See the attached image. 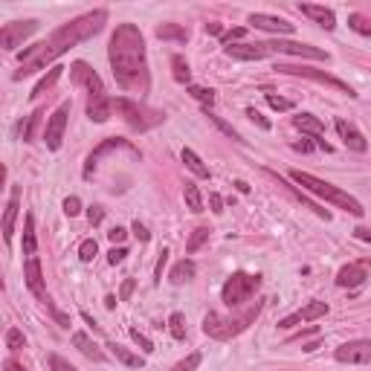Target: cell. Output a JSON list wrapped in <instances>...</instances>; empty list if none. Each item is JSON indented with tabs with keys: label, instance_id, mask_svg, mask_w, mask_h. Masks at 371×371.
Instances as JSON below:
<instances>
[{
	"label": "cell",
	"instance_id": "obj_1",
	"mask_svg": "<svg viewBox=\"0 0 371 371\" xmlns=\"http://www.w3.org/2000/svg\"><path fill=\"white\" fill-rule=\"evenodd\" d=\"M108 21V12L105 9H96L90 15H82V17H75V21L64 24L61 29H55L47 41L41 44H35L29 50H24L21 55H17V61H21V70L15 73V79H24V75L29 73H38V70H44L47 64H52L58 55H64L67 50H73L75 44H82L87 41V38H93L96 32H99ZM55 67V64H52Z\"/></svg>",
	"mask_w": 371,
	"mask_h": 371
},
{
	"label": "cell",
	"instance_id": "obj_2",
	"mask_svg": "<svg viewBox=\"0 0 371 371\" xmlns=\"http://www.w3.org/2000/svg\"><path fill=\"white\" fill-rule=\"evenodd\" d=\"M108 58H110V70L113 79L122 90L128 93H148V61H145V38L136 24H119L116 32L110 35V47H108Z\"/></svg>",
	"mask_w": 371,
	"mask_h": 371
},
{
	"label": "cell",
	"instance_id": "obj_3",
	"mask_svg": "<svg viewBox=\"0 0 371 371\" xmlns=\"http://www.w3.org/2000/svg\"><path fill=\"white\" fill-rule=\"evenodd\" d=\"M70 82L79 87H87V116L90 119L108 122L110 110H113V99H108L105 85L99 75H96V70H90V64H85V61H75V64H70Z\"/></svg>",
	"mask_w": 371,
	"mask_h": 371
},
{
	"label": "cell",
	"instance_id": "obj_4",
	"mask_svg": "<svg viewBox=\"0 0 371 371\" xmlns=\"http://www.w3.org/2000/svg\"><path fill=\"white\" fill-rule=\"evenodd\" d=\"M290 180H293V183H299L302 189H307L310 194H317V198H325L328 203H334V206H340V209L351 212L354 218H363V212H365V209H363V203H360L357 198H351L348 191L337 189L334 183L319 180V177H314V174L299 171V168H293V171H290Z\"/></svg>",
	"mask_w": 371,
	"mask_h": 371
},
{
	"label": "cell",
	"instance_id": "obj_5",
	"mask_svg": "<svg viewBox=\"0 0 371 371\" xmlns=\"http://www.w3.org/2000/svg\"><path fill=\"white\" fill-rule=\"evenodd\" d=\"M259 310H261V302L256 305H249L244 314L238 317H221V314H206L203 319V330L212 337V340H232V337H238L241 330L249 328V322L259 317Z\"/></svg>",
	"mask_w": 371,
	"mask_h": 371
},
{
	"label": "cell",
	"instance_id": "obj_6",
	"mask_svg": "<svg viewBox=\"0 0 371 371\" xmlns=\"http://www.w3.org/2000/svg\"><path fill=\"white\" fill-rule=\"evenodd\" d=\"M113 108H116V113L122 116V119L128 122V128H133V131H151L154 125H160L166 116L160 113V110H151V108H145V105H140V102H133V99H113Z\"/></svg>",
	"mask_w": 371,
	"mask_h": 371
},
{
	"label": "cell",
	"instance_id": "obj_7",
	"mask_svg": "<svg viewBox=\"0 0 371 371\" xmlns=\"http://www.w3.org/2000/svg\"><path fill=\"white\" fill-rule=\"evenodd\" d=\"M261 279L259 276H247V272H232V276L226 279L224 290H221V299L226 307H241L244 302L252 299V293L259 290Z\"/></svg>",
	"mask_w": 371,
	"mask_h": 371
},
{
	"label": "cell",
	"instance_id": "obj_8",
	"mask_svg": "<svg viewBox=\"0 0 371 371\" xmlns=\"http://www.w3.org/2000/svg\"><path fill=\"white\" fill-rule=\"evenodd\" d=\"M256 52H259V61L267 55H299V58H317V61H328V52L319 50V47H310V44H296V41H264V44H256Z\"/></svg>",
	"mask_w": 371,
	"mask_h": 371
},
{
	"label": "cell",
	"instance_id": "obj_9",
	"mask_svg": "<svg viewBox=\"0 0 371 371\" xmlns=\"http://www.w3.org/2000/svg\"><path fill=\"white\" fill-rule=\"evenodd\" d=\"M276 70L279 73H287V75H302V79H314V82H322V85H328V87H337V90H342V93H348L351 99H354V90H351L345 82H340V79H334V75H328V73H322V70H314V67H293V64H276Z\"/></svg>",
	"mask_w": 371,
	"mask_h": 371
},
{
	"label": "cell",
	"instance_id": "obj_10",
	"mask_svg": "<svg viewBox=\"0 0 371 371\" xmlns=\"http://www.w3.org/2000/svg\"><path fill=\"white\" fill-rule=\"evenodd\" d=\"M35 29H38V21H12V24H3V29H0V44H3V50H17Z\"/></svg>",
	"mask_w": 371,
	"mask_h": 371
},
{
	"label": "cell",
	"instance_id": "obj_11",
	"mask_svg": "<svg viewBox=\"0 0 371 371\" xmlns=\"http://www.w3.org/2000/svg\"><path fill=\"white\" fill-rule=\"evenodd\" d=\"M67 116H70V102H64L61 108H58L50 122H47V131H44V143L50 151H58L61 148V140H64V128H67Z\"/></svg>",
	"mask_w": 371,
	"mask_h": 371
},
{
	"label": "cell",
	"instance_id": "obj_12",
	"mask_svg": "<svg viewBox=\"0 0 371 371\" xmlns=\"http://www.w3.org/2000/svg\"><path fill=\"white\" fill-rule=\"evenodd\" d=\"M337 363H348V365H365L371 363V340H354L337 348Z\"/></svg>",
	"mask_w": 371,
	"mask_h": 371
},
{
	"label": "cell",
	"instance_id": "obj_13",
	"mask_svg": "<svg viewBox=\"0 0 371 371\" xmlns=\"http://www.w3.org/2000/svg\"><path fill=\"white\" fill-rule=\"evenodd\" d=\"M116 148H125V151H133V154H136V148H131L128 140H116V136H110V140H105L102 145H96V148L90 151V157H87V163H85V177H87V180L93 177V171L99 168V163H102L105 154H110V151H116Z\"/></svg>",
	"mask_w": 371,
	"mask_h": 371
},
{
	"label": "cell",
	"instance_id": "obj_14",
	"mask_svg": "<svg viewBox=\"0 0 371 371\" xmlns=\"http://www.w3.org/2000/svg\"><path fill=\"white\" fill-rule=\"evenodd\" d=\"M368 270H371V261H368V259L354 261V264H345V267L337 272V284H340V287H360V284H365V279H368Z\"/></svg>",
	"mask_w": 371,
	"mask_h": 371
},
{
	"label": "cell",
	"instance_id": "obj_15",
	"mask_svg": "<svg viewBox=\"0 0 371 371\" xmlns=\"http://www.w3.org/2000/svg\"><path fill=\"white\" fill-rule=\"evenodd\" d=\"M325 314H328V305H325V302H307L305 307L296 310V314L284 317V319L279 322V328H296V325H302V322L319 319V317H325Z\"/></svg>",
	"mask_w": 371,
	"mask_h": 371
},
{
	"label": "cell",
	"instance_id": "obj_16",
	"mask_svg": "<svg viewBox=\"0 0 371 371\" xmlns=\"http://www.w3.org/2000/svg\"><path fill=\"white\" fill-rule=\"evenodd\" d=\"M24 276H27V287L32 290V296H38L41 302H47V290H44V276H41V259L38 256H29L27 259V270H24Z\"/></svg>",
	"mask_w": 371,
	"mask_h": 371
},
{
	"label": "cell",
	"instance_id": "obj_17",
	"mask_svg": "<svg viewBox=\"0 0 371 371\" xmlns=\"http://www.w3.org/2000/svg\"><path fill=\"white\" fill-rule=\"evenodd\" d=\"M249 24L256 29H264V32H276V35H290L293 32V24L284 21V17H276V15H261V12H252L249 15Z\"/></svg>",
	"mask_w": 371,
	"mask_h": 371
},
{
	"label": "cell",
	"instance_id": "obj_18",
	"mask_svg": "<svg viewBox=\"0 0 371 371\" xmlns=\"http://www.w3.org/2000/svg\"><path fill=\"white\" fill-rule=\"evenodd\" d=\"M334 128H337V133H340V140L351 148V151H365L368 148V143H365V136L351 125V122H345V119H337L334 122Z\"/></svg>",
	"mask_w": 371,
	"mask_h": 371
},
{
	"label": "cell",
	"instance_id": "obj_19",
	"mask_svg": "<svg viewBox=\"0 0 371 371\" xmlns=\"http://www.w3.org/2000/svg\"><path fill=\"white\" fill-rule=\"evenodd\" d=\"M17 209H21V186H12L9 203H6V214H3V238H6V241H12V232H15V218H17Z\"/></svg>",
	"mask_w": 371,
	"mask_h": 371
},
{
	"label": "cell",
	"instance_id": "obj_20",
	"mask_svg": "<svg viewBox=\"0 0 371 371\" xmlns=\"http://www.w3.org/2000/svg\"><path fill=\"white\" fill-rule=\"evenodd\" d=\"M299 12H302L305 17H310V21H317L319 27H325V29H334V27H337V15L330 12V9H325V6L302 3V6H299Z\"/></svg>",
	"mask_w": 371,
	"mask_h": 371
},
{
	"label": "cell",
	"instance_id": "obj_21",
	"mask_svg": "<svg viewBox=\"0 0 371 371\" xmlns=\"http://www.w3.org/2000/svg\"><path fill=\"white\" fill-rule=\"evenodd\" d=\"M293 125H296L302 133H310L317 143L325 136V125L317 119V116H310V113H299V116H293Z\"/></svg>",
	"mask_w": 371,
	"mask_h": 371
},
{
	"label": "cell",
	"instance_id": "obj_22",
	"mask_svg": "<svg viewBox=\"0 0 371 371\" xmlns=\"http://www.w3.org/2000/svg\"><path fill=\"white\" fill-rule=\"evenodd\" d=\"M73 345L79 348L87 360H93V363H105V354L99 351V345H96L87 334H82V330H79V334H73Z\"/></svg>",
	"mask_w": 371,
	"mask_h": 371
},
{
	"label": "cell",
	"instance_id": "obj_23",
	"mask_svg": "<svg viewBox=\"0 0 371 371\" xmlns=\"http://www.w3.org/2000/svg\"><path fill=\"white\" fill-rule=\"evenodd\" d=\"M61 73H64V67H58V64H55V67H50V73H47L44 79H41V82H38V85L32 87V93H29L32 99H38V96H41L44 90H50V87H52V85H55L58 79H61Z\"/></svg>",
	"mask_w": 371,
	"mask_h": 371
},
{
	"label": "cell",
	"instance_id": "obj_24",
	"mask_svg": "<svg viewBox=\"0 0 371 371\" xmlns=\"http://www.w3.org/2000/svg\"><path fill=\"white\" fill-rule=\"evenodd\" d=\"M194 272H198V267H194V261L183 259L180 264H174V270H171V282H174V284H183V282L194 279Z\"/></svg>",
	"mask_w": 371,
	"mask_h": 371
},
{
	"label": "cell",
	"instance_id": "obj_25",
	"mask_svg": "<svg viewBox=\"0 0 371 371\" xmlns=\"http://www.w3.org/2000/svg\"><path fill=\"white\" fill-rule=\"evenodd\" d=\"M41 116H44V110H32L27 116V122H21V140L24 143H32L35 140V131H38V125H41Z\"/></svg>",
	"mask_w": 371,
	"mask_h": 371
},
{
	"label": "cell",
	"instance_id": "obj_26",
	"mask_svg": "<svg viewBox=\"0 0 371 371\" xmlns=\"http://www.w3.org/2000/svg\"><path fill=\"white\" fill-rule=\"evenodd\" d=\"M183 163H186V168H189L191 174H198V177H209V168L203 166V160H201L191 148H183Z\"/></svg>",
	"mask_w": 371,
	"mask_h": 371
},
{
	"label": "cell",
	"instance_id": "obj_27",
	"mask_svg": "<svg viewBox=\"0 0 371 371\" xmlns=\"http://www.w3.org/2000/svg\"><path fill=\"white\" fill-rule=\"evenodd\" d=\"M110 351H113V357L119 360L122 365H128V368H143V365H145V360H143V357L131 354V351H128V348H122V345H110Z\"/></svg>",
	"mask_w": 371,
	"mask_h": 371
},
{
	"label": "cell",
	"instance_id": "obj_28",
	"mask_svg": "<svg viewBox=\"0 0 371 371\" xmlns=\"http://www.w3.org/2000/svg\"><path fill=\"white\" fill-rule=\"evenodd\" d=\"M24 252H27V256H35V252H38V241H35V218H32V214H27V221H24Z\"/></svg>",
	"mask_w": 371,
	"mask_h": 371
},
{
	"label": "cell",
	"instance_id": "obj_29",
	"mask_svg": "<svg viewBox=\"0 0 371 371\" xmlns=\"http://www.w3.org/2000/svg\"><path fill=\"white\" fill-rule=\"evenodd\" d=\"M171 70H174V82H180V85H189L191 82V70H189V61L183 55H174L171 58Z\"/></svg>",
	"mask_w": 371,
	"mask_h": 371
},
{
	"label": "cell",
	"instance_id": "obj_30",
	"mask_svg": "<svg viewBox=\"0 0 371 371\" xmlns=\"http://www.w3.org/2000/svg\"><path fill=\"white\" fill-rule=\"evenodd\" d=\"M157 38H163V41H180V44H186V29L177 27V24H163V27H157Z\"/></svg>",
	"mask_w": 371,
	"mask_h": 371
},
{
	"label": "cell",
	"instance_id": "obj_31",
	"mask_svg": "<svg viewBox=\"0 0 371 371\" xmlns=\"http://www.w3.org/2000/svg\"><path fill=\"white\" fill-rule=\"evenodd\" d=\"M183 198H186V206L191 212H203V198H201V191H198V186H194V183H186Z\"/></svg>",
	"mask_w": 371,
	"mask_h": 371
},
{
	"label": "cell",
	"instance_id": "obj_32",
	"mask_svg": "<svg viewBox=\"0 0 371 371\" xmlns=\"http://www.w3.org/2000/svg\"><path fill=\"white\" fill-rule=\"evenodd\" d=\"M168 330L174 340H186V317L183 314H171L168 317Z\"/></svg>",
	"mask_w": 371,
	"mask_h": 371
},
{
	"label": "cell",
	"instance_id": "obj_33",
	"mask_svg": "<svg viewBox=\"0 0 371 371\" xmlns=\"http://www.w3.org/2000/svg\"><path fill=\"white\" fill-rule=\"evenodd\" d=\"M189 93H191V99H198V102H201V105H206V108H212V105H214V90H209V87L189 85Z\"/></svg>",
	"mask_w": 371,
	"mask_h": 371
},
{
	"label": "cell",
	"instance_id": "obj_34",
	"mask_svg": "<svg viewBox=\"0 0 371 371\" xmlns=\"http://www.w3.org/2000/svg\"><path fill=\"white\" fill-rule=\"evenodd\" d=\"M206 116H209V119H212L214 125H218V128H221V131H224V133L229 136V140H235V143H244V140H241V133H238L235 128H232L229 122H224V119H221V116H214V113H209V110H206Z\"/></svg>",
	"mask_w": 371,
	"mask_h": 371
},
{
	"label": "cell",
	"instance_id": "obj_35",
	"mask_svg": "<svg viewBox=\"0 0 371 371\" xmlns=\"http://www.w3.org/2000/svg\"><path fill=\"white\" fill-rule=\"evenodd\" d=\"M209 238V229L206 226H201V229H194L191 232V238H189V244H186V252H198L201 249V244Z\"/></svg>",
	"mask_w": 371,
	"mask_h": 371
},
{
	"label": "cell",
	"instance_id": "obj_36",
	"mask_svg": "<svg viewBox=\"0 0 371 371\" xmlns=\"http://www.w3.org/2000/svg\"><path fill=\"white\" fill-rule=\"evenodd\" d=\"M348 27L354 29V32H360V35H371V21H365L363 15H351L348 17Z\"/></svg>",
	"mask_w": 371,
	"mask_h": 371
},
{
	"label": "cell",
	"instance_id": "obj_37",
	"mask_svg": "<svg viewBox=\"0 0 371 371\" xmlns=\"http://www.w3.org/2000/svg\"><path fill=\"white\" fill-rule=\"evenodd\" d=\"M96 252H99V247H96V241H93V238H85V241H82V247H79V256H82V261H93V259H96Z\"/></svg>",
	"mask_w": 371,
	"mask_h": 371
},
{
	"label": "cell",
	"instance_id": "obj_38",
	"mask_svg": "<svg viewBox=\"0 0 371 371\" xmlns=\"http://www.w3.org/2000/svg\"><path fill=\"white\" fill-rule=\"evenodd\" d=\"M6 348L9 351H21L24 348V334L17 328H9V334H6Z\"/></svg>",
	"mask_w": 371,
	"mask_h": 371
},
{
	"label": "cell",
	"instance_id": "obj_39",
	"mask_svg": "<svg viewBox=\"0 0 371 371\" xmlns=\"http://www.w3.org/2000/svg\"><path fill=\"white\" fill-rule=\"evenodd\" d=\"M201 365V354H198V351H194V354H189L186 360H180L177 365H174L171 371H194V368H198Z\"/></svg>",
	"mask_w": 371,
	"mask_h": 371
},
{
	"label": "cell",
	"instance_id": "obj_40",
	"mask_svg": "<svg viewBox=\"0 0 371 371\" xmlns=\"http://www.w3.org/2000/svg\"><path fill=\"white\" fill-rule=\"evenodd\" d=\"M267 105L272 110H293V102L290 99H282V96H276V93H267Z\"/></svg>",
	"mask_w": 371,
	"mask_h": 371
},
{
	"label": "cell",
	"instance_id": "obj_41",
	"mask_svg": "<svg viewBox=\"0 0 371 371\" xmlns=\"http://www.w3.org/2000/svg\"><path fill=\"white\" fill-rule=\"evenodd\" d=\"M131 337H133V342H136V345H140V348L145 351V354H151V351H154L151 340H148L145 334H140V330H136V328H131Z\"/></svg>",
	"mask_w": 371,
	"mask_h": 371
},
{
	"label": "cell",
	"instance_id": "obj_42",
	"mask_svg": "<svg viewBox=\"0 0 371 371\" xmlns=\"http://www.w3.org/2000/svg\"><path fill=\"white\" fill-rule=\"evenodd\" d=\"M50 368H52V371H79V368L70 365L64 357H58V354H52V357H50Z\"/></svg>",
	"mask_w": 371,
	"mask_h": 371
},
{
	"label": "cell",
	"instance_id": "obj_43",
	"mask_svg": "<svg viewBox=\"0 0 371 371\" xmlns=\"http://www.w3.org/2000/svg\"><path fill=\"white\" fill-rule=\"evenodd\" d=\"M168 264V249H160V259H157V267H154V279L163 282V270Z\"/></svg>",
	"mask_w": 371,
	"mask_h": 371
},
{
	"label": "cell",
	"instance_id": "obj_44",
	"mask_svg": "<svg viewBox=\"0 0 371 371\" xmlns=\"http://www.w3.org/2000/svg\"><path fill=\"white\" fill-rule=\"evenodd\" d=\"M125 256H128V249H125V247H113V249H110V256H108V261H110V264H122Z\"/></svg>",
	"mask_w": 371,
	"mask_h": 371
},
{
	"label": "cell",
	"instance_id": "obj_45",
	"mask_svg": "<svg viewBox=\"0 0 371 371\" xmlns=\"http://www.w3.org/2000/svg\"><path fill=\"white\" fill-rule=\"evenodd\" d=\"M64 212L70 214V218H73V214H79V212H82V201H79V198H67V201H64Z\"/></svg>",
	"mask_w": 371,
	"mask_h": 371
},
{
	"label": "cell",
	"instance_id": "obj_46",
	"mask_svg": "<svg viewBox=\"0 0 371 371\" xmlns=\"http://www.w3.org/2000/svg\"><path fill=\"white\" fill-rule=\"evenodd\" d=\"M247 116H249V119H252V122H256V125H259V128H264V131H267V128H270V122H267V119H264V116H261V113H259V110H256V108H249V110H247Z\"/></svg>",
	"mask_w": 371,
	"mask_h": 371
},
{
	"label": "cell",
	"instance_id": "obj_47",
	"mask_svg": "<svg viewBox=\"0 0 371 371\" xmlns=\"http://www.w3.org/2000/svg\"><path fill=\"white\" fill-rule=\"evenodd\" d=\"M87 218H90V224H93V226H96V224H102V218H105L102 206H90V209H87Z\"/></svg>",
	"mask_w": 371,
	"mask_h": 371
},
{
	"label": "cell",
	"instance_id": "obj_48",
	"mask_svg": "<svg viewBox=\"0 0 371 371\" xmlns=\"http://www.w3.org/2000/svg\"><path fill=\"white\" fill-rule=\"evenodd\" d=\"M131 232H133V235H136V241H143V244H145V241L151 238V235H148V229H145V226H143L140 221H136V224L131 226Z\"/></svg>",
	"mask_w": 371,
	"mask_h": 371
},
{
	"label": "cell",
	"instance_id": "obj_49",
	"mask_svg": "<svg viewBox=\"0 0 371 371\" xmlns=\"http://www.w3.org/2000/svg\"><path fill=\"white\" fill-rule=\"evenodd\" d=\"M125 235H128V232H125L122 226H113V229L108 232V238H110L113 244H122V241H125Z\"/></svg>",
	"mask_w": 371,
	"mask_h": 371
},
{
	"label": "cell",
	"instance_id": "obj_50",
	"mask_svg": "<svg viewBox=\"0 0 371 371\" xmlns=\"http://www.w3.org/2000/svg\"><path fill=\"white\" fill-rule=\"evenodd\" d=\"M209 206L214 214H224V201H221V194H209Z\"/></svg>",
	"mask_w": 371,
	"mask_h": 371
},
{
	"label": "cell",
	"instance_id": "obj_51",
	"mask_svg": "<svg viewBox=\"0 0 371 371\" xmlns=\"http://www.w3.org/2000/svg\"><path fill=\"white\" fill-rule=\"evenodd\" d=\"M244 35H247V29H244V27H238V29H232V32H226V35H224V41H226V44H232V41H241V38H244Z\"/></svg>",
	"mask_w": 371,
	"mask_h": 371
},
{
	"label": "cell",
	"instance_id": "obj_52",
	"mask_svg": "<svg viewBox=\"0 0 371 371\" xmlns=\"http://www.w3.org/2000/svg\"><path fill=\"white\" fill-rule=\"evenodd\" d=\"M131 293H133V279H125V284H122V293H119V299H131Z\"/></svg>",
	"mask_w": 371,
	"mask_h": 371
},
{
	"label": "cell",
	"instance_id": "obj_53",
	"mask_svg": "<svg viewBox=\"0 0 371 371\" xmlns=\"http://www.w3.org/2000/svg\"><path fill=\"white\" fill-rule=\"evenodd\" d=\"M354 235H357L360 241H371V229H363V226H357V229H354Z\"/></svg>",
	"mask_w": 371,
	"mask_h": 371
},
{
	"label": "cell",
	"instance_id": "obj_54",
	"mask_svg": "<svg viewBox=\"0 0 371 371\" xmlns=\"http://www.w3.org/2000/svg\"><path fill=\"white\" fill-rule=\"evenodd\" d=\"M3 371H27V368H21L15 360H6V363H3Z\"/></svg>",
	"mask_w": 371,
	"mask_h": 371
},
{
	"label": "cell",
	"instance_id": "obj_55",
	"mask_svg": "<svg viewBox=\"0 0 371 371\" xmlns=\"http://www.w3.org/2000/svg\"><path fill=\"white\" fill-rule=\"evenodd\" d=\"M206 32H209V35H221L224 29H221V24H206Z\"/></svg>",
	"mask_w": 371,
	"mask_h": 371
},
{
	"label": "cell",
	"instance_id": "obj_56",
	"mask_svg": "<svg viewBox=\"0 0 371 371\" xmlns=\"http://www.w3.org/2000/svg\"><path fill=\"white\" fill-rule=\"evenodd\" d=\"M293 148H296V151H302V154H307V151H310V143H305V140H302V143H296Z\"/></svg>",
	"mask_w": 371,
	"mask_h": 371
},
{
	"label": "cell",
	"instance_id": "obj_57",
	"mask_svg": "<svg viewBox=\"0 0 371 371\" xmlns=\"http://www.w3.org/2000/svg\"><path fill=\"white\" fill-rule=\"evenodd\" d=\"M235 186H238V191H244V194H247V191H249V186H247V183H244V180H238V183H235Z\"/></svg>",
	"mask_w": 371,
	"mask_h": 371
}]
</instances>
